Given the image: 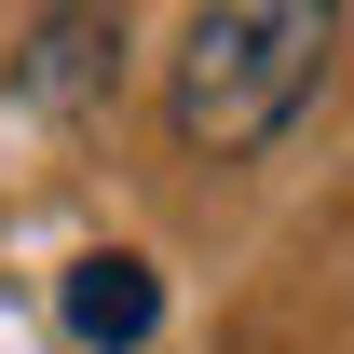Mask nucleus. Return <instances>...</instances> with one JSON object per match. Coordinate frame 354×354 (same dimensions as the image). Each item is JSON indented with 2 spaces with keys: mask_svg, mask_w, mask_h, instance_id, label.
<instances>
[{
  "mask_svg": "<svg viewBox=\"0 0 354 354\" xmlns=\"http://www.w3.org/2000/svg\"><path fill=\"white\" fill-rule=\"evenodd\" d=\"M327 55H341V14H313V0H218V14H191V41H177V136L205 164L272 150L313 109Z\"/></svg>",
  "mask_w": 354,
  "mask_h": 354,
  "instance_id": "obj_1",
  "label": "nucleus"
},
{
  "mask_svg": "<svg viewBox=\"0 0 354 354\" xmlns=\"http://www.w3.org/2000/svg\"><path fill=\"white\" fill-rule=\"evenodd\" d=\"M150 313H164L150 259H82V272H68V341H95V354H136V341H150Z\"/></svg>",
  "mask_w": 354,
  "mask_h": 354,
  "instance_id": "obj_2",
  "label": "nucleus"
},
{
  "mask_svg": "<svg viewBox=\"0 0 354 354\" xmlns=\"http://www.w3.org/2000/svg\"><path fill=\"white\" fill-rule=\"evenodd\" d=\"M109 68H123V14H55L41 55H28V82H41V95H95Z\"/></svg>",
  "mask_w": 354,
  "mask_h": 354,
  "instance_id": "obj_3",
  "label": "nucleus"
}]
</instances>
